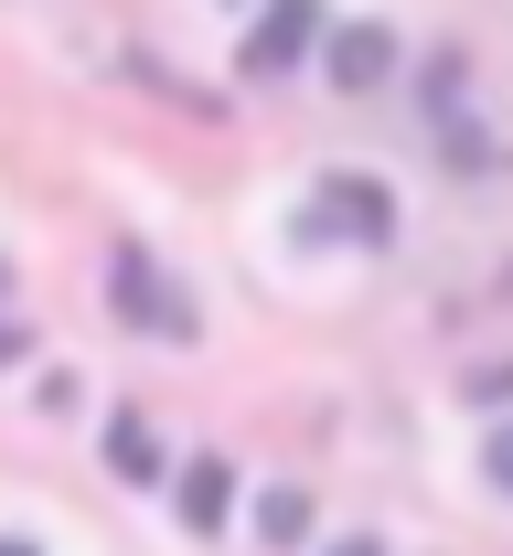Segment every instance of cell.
<instances>
[{
    "label": "cell",
    "instance_id": "6da1fadb",
    "mask_svg": "<svg viewBox=\"0 0 513 556\" xmlns=\"http://www.w3.org/2000/svg\"><path fill=\"white\" fill-rule=\"evenodd\" d=\"M107 311H118L129 332H150V343H193V300L161 278L150 247H118V257H107Z\"/></svg>",
    "mask_w": 513,
    "mask_h": 556
},
{
    "label": "cell",
    "instance_id": "7a4b0ae2",
    "mask_svg": "<svg viewBox=\"0 0 513 556\" xmlns=\"http://www.w3.org/2000/svg\"><path fill=\"white\" fill-rule=\"evenodd\" d=\"M310 236H354V247H385L396 236V193L374 172H332L321 204H310Z\"/></svg>",
    "mask_w": 513,
    "mask_h": 556
},
{
    "label": "cell",
    "instance_id": "3957f363",
    "mask_svg": "<svg viewBox=\"0 0 513 556\" xmlns=\"http://www.w3.org/2000/svg\"><path fill=\"white\" fill-rule=\"evenodd\" d=\"M310 43H321V0H257V22H246V75H290Z\"/></svg>",
    "mask_w": 513,
    "mask_h": 556
},
{
    "label": "cell",
    "instance_id": "277c9868",
    "mask_svg": "<svg viewBox=\"0 0 513 556\" xmlns=\"http://www.w3.org/2000/svg\"><path fill=\"white\" fill-rule=\"evenodd\" d=\"M321 65H332L343 97H364V86L396 75V33H385V22H332V33H321Z\"/></svg>",
    "mask_w": 513,
    "mask_h": 556
},
{
    "label": "cell",
    "instance_id": "5b68a950",
    "mask_svg": "<svg viewBox=\"0 0 513 556\" xmlns=\"http://www.w3.org/2000/svg\"><path fill=\"white\" fill-rule=\"evenodd\" d=\"M225 514H235V471H225L215 450H193L182 460V525L193 535H225Z\"/></svg>",
    "mask_w": 513,
    "mask_h": 556
},
{
    "label": "cell",
    "instance_id": "8992f818",
    "mask_svg": "<svg viewBox=\"0 0 513 556\" xmlns=\"http://www.w3.org/2000/svg\"><path fill=\"white\" fill-rule=\"evenodd\" d=\"M107 471H118V482H161V439H150V417H140V407L107 417Z\"/></svg>",
    "mask_w": 513,
    "mask_h": 556
},
{
    "label": "cell",
    "instance_id": "52a82bcc",
    "mask_svg": "<svg viewBox=\"0 0 513 556\" xmlns=\"http://www.w3.org/2000/svg\"><path fill=\"white\" fill-rule=\"evenodd\" d=\"M299 535H310V492L268 482V492H257V546H299Z\"/></svg>",
    "mask_w": 513,
    "mask_h": 556
},
{
    "label": "cell",
    "instance_id": "ba28073f",
    "mask_svg": "<svg viewBox=\"0 0 513 556\" xmlns=\"http://www.w3.org/2000/svg\"><path fill=\"white\" fill-rule=\"evenodd\" d=\"M471 396H482V407H503V396H513V364H482V375H471Z\"/></svg>",
    "mask_w": 513,
    "mask_h": 556
},
{
    "label": "cell",
    "instance_id": "9c48e42d",
    "mask_svg": "<svg viewBox=\"0 0 513 556\" xmlns=\"http://www.w3.org/2000/svg\"><path fill=\"white\" fill-rule=\"evenodd\" d=\"M492 492H513V428H492Z\"/></svg>",
    "mask_w": 513,
    "mask_h": 556
},
{
    "label": "cell",
    "instance_id": "30bf717a",
    "mask_svg": "<svg viewBox=\"0 0 513 556\" xmlns=\"http://www.w3.org/2000/svg\"><path fill=\"white\" fill-rule=\"evenodd\" d=\"M22 353H33V332H22V321L0 311V364H22Z\"/></svg>",
    "mask_w": 513,
    "mask_h": 556
},
{
    "label": "cell",
    "instance_id": "8fae6325",
    "mask_svg": "<svg viewBox=\"0 0 513 556\" xmlns=\"http://www.w3.org/2000/svg\"><path fill=\"white\" fill-rule=\"evenodd\" d=\"M332 556H385V546H374V535H343V546H332Z\"/></svg>",
    "mask_w": 513,
    "mask_h": 556
},
{
    "label": "cell",
    "instance_id": "7c38bea8",
    "mask_svg": "<svg viewBox=\"0 0 513 556\" xmlns=\"http://www.w3.org/2000/svg\"><path fill=\"white\" fill-rule=\"evenodd\" d=\"M0 556H43V546H33V535H0Z\"/></svg>",
    "mask_w": 513,
    "mask_h": 556
},
{
    "label": "cell",
    "instance_id": "4fadbf2b",
    "mask_svg": "<svg viewBox=\"0 0 513 556\" xmlns=\"http://www.w3.org/2000/svg\"><path fill=\"white\" fill-rule=\"evenodd\" d=\"M0 300H11V268H0Z\"/></svg>",
    "mask_w": 513,
    "mask_h": 556
}]
</instances>
